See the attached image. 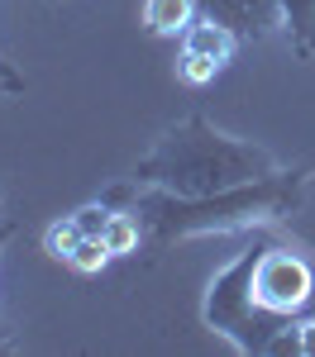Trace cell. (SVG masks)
I'll return each mask as SVG.
<instances>
[{
  "label": "cell",
  "instance_id": "1",
  "mask_svg": "<svg viewBox=\"0 0 315 357\" xmlns=\"http://www.w3.org/2000/svg\"><path fill=\"white\" fill-rule=\"evenodd\" d=\"M311 181V167H296V172H272V176H258L244 186H229L215 195H172V191H153L134 200L143 220V248L148 252H168L182 238H200V234H234V229H263V224L286 220L301 191Z\"/></svg>",
  "mask_w": 315,
  "mask_h": 357
},
{
  "label": "cell",
  "instance_id": "2",
  "mask_svg": "<svg viewBox=\"0 0 315 357\" xmlns=\"http://www.w3.org/2000/svg\"><path fill=\"white\" fill-rule=\"evenodd\" d=\"M272 172H277V158L268 148L220 134L205 114H186L153 143L148 158H139L134 181L172 195H215L229 186H244V181H258V176H272Z\"/></svg>",
  "mask_w": 315,
  "mask_h": 357
},
{
  "label": "cell",
  "instance_id": "3",
  "mask_svg": "<svg viewBox=\"0 0 315 357\" xmlns=\"http://www.w3.org/2000/svg\"><path fill=\"white\" fill-rule=\"evenodd\" d=\"M268 252V238H254L244 248L225 272L210 281L205 291V324L215 333H225L239 353H272V338L286 329L291 314H268L263 305L254 301V267L258 257Z\"/></svg>",
  "mask_w": 315,
  "mask_h": 357
},
{
  "label": "cell",
  "instance_id": "4",
  "mask_svg": "<svg viewBox=\"0 0 315 357\" xmlns=\"http://www.w3.org/2000/svg\"><path fill=\"white\" fill-rule=\"evenodd\" d=\"M311 296H315L311 262L286 252V248L268 243V252L258 257V267H254V301L268 314H296V310H306Z\"/></svg>",
  "mask_w": 315,
  "mask_h": 357
},
{
  "label": "cell",
  "instance_id": "5",
  "mask_svg": "<svg viewBox=\"0 0 315 357\" xmlns=\"http://www.w3.org/2000/svg\"><path fill=\"white\" fill-rule=\"evenodd\" d=\"M200 15L234 29L244 43H263L282 29V0H200Z\"/></svg>",
  "mask_w": 315,
  "mask_h": 357
},
{
  "label": "cell",
  "instance_id": "6",
  "mask_svg": "<svg viewBox=\"0 0 315 357\" xmlns=\"http://www.w3.org/2000/svg\"><path fill=\"white\" fill-rule=\"evenodd\" d=\"M239 43H244V38H239L234 29H225L220 20H205V15H200L196 24H191L186 33H182V53H196V57H205V62H215L220 72H225L229 62H234Z\"/></svg>",
  "mask_w": 315,
  "mask_h": 357
},
{
  "label": "cell",
  "instance_id": "7",
  "mask_svg": "<svg viewBox=\"0 0 315 357\" xmlns=\"http://www.w3.org/2000/svg\"><path fill=\"white\" fill-rule=\"evenodd\" d=\"M200 20V0H143V29L153 38L186 33Z\"/></svg>",
  "mask_w": 315,
  "mask_h": 357
},
{
  "label": "cell",
  "instance_id": "8",
  "mask_svg": "<svg viewBox=\"0 0 315 357\" xmlns=\"http://www.w3.org/2000/svg\"><path fill=\"white\" fill-rule=\"evenodd\" d=\"M282 29L291 33V48L315 57V0H282Z\"/></svg>",
  "mask_w": 315,
  "mask_h": 357
},
{
  "label": "cell",
  "instance_id": "9",
  "mask_svg": "<svg viewBox=\"0 0 315 357\" xmlns=\"http://www.w3.org/2000/svg\"><path fill=\"white\" fill-rule=\"evenodd\" d=\"M101 238H105V248H110L115 257L139 252V248H143V220H139V210H115Z\"/></svg>",
  "mask_w": 315,
  "mask_h": 357
},
{
  "label": "cell",
  "instance_id": "10",
  "mask_svg": "<svg viewBox=\"0 0 315 357\" xmlns=\"http://www.w3.org/2000/svg\"><path fill=\"white\" fill-rule=\"evenodd\" d=\"M82 238H86V234H82V224L67 215V220H53V224H48V234H43V248H48V257L67 262V257L77 252V243H82Z\"/></svg>",
  "mask_w": 315,
  "mask_h": 357
},
{
  "label": "cell",
  "instance_id": "11",
  "mask_svg": "<svg viewBox=\"0 0 315 357\" xmlns=\"http://www.w3.org/2000/svg\"><path fill=\"white\" fill-rule=\"evenodd\" d=\"M110 257H115V252L105 248V238H82V243H77V252H72L67 262H72L77 272L96 276V272H105V262H110Z\"/></svg>",
  "mask_w": 315,
  "mask_h": 357
},
{
  "label": "cell",
  "instance_id": "12",
  "mask_svg": "<svg viewBox=\"0 0 315 357\" xmlns=\"http://www.w3.org/2000/svg\"><path fill=\"white\" fill-rule=\"evenodd\" d=\"M177 77H182L186 86H205V82H215V77H220V67H215V62H205V57H196V53H182Z\"/></svg>",
  "mask_w": 315,
  "mask_h": 357
},
{
  "label": "cell",
  "instance_id": "13",
  "mask_svg": "<svg viewBox=\"0 0 315 357\" xmlns=\"http://www.w3.org/2000/svg\"><path fill=\"white\" fill-rule=\"evenodd\" d=\"M110 205H105V200H96V205H82V210H77V215H72V220L82 224V234L86 238H101V234H105V224H110Z\"/></svg>",
  "mask_w": 315,
  "mask_h": 357
},
{
  "label": "cell",
  "instance_id": "14",
  "mask_svg": "<svg viewBox=\"0 0 315 357\" xmlns=\"http://www.w3.org/2000/svg\"><path fill=\"white\" fill-rule=\"evenodd\" d=\"M0 91H24V77H20L5 57H0Z\"/></svg>",
  "mask_w": 315,
  "mask_h": 357
},
{
  "label": "cell",
  "instance_id": "15",
  "mask_svg": "<svg viewBox=\"0 0 315 357\" xmlns=\"http://www.w3.org/2000/svg\"><path fill=\"white\" fill-rule=\"evenodd\" d=\"M301 357H315V319L301 324Z\"/></svg>",
  "mask_w": 315,
  "mask_h": 357
},
{
  "label": "cell",
  "instance_id": "16",
  "mask_svg": "<svg viewBox=\"0 0 315 357\" xmlns=\"http://www.w3.org/2000/svg\"><path fill=\"white\" fill-rule=\"evenodd\" d=\"M10 238H15V220L0 224V252H5V243H10Z\"/></svg>",
  "mask_w": 315,
  "mask_h": 357
},
{
  "label": "cell",
  "instance_id": "17",
  "mask_svg": "<svg viewBox=\"0 0 315 357\" xmlns=\"http://www.w3.org/2000/svg\"><path fill=\"white\" fill-rule=\"evenodd\" d=\"M0 210H5V191H0Z\"/></svg>",
  "mask_w": 315,
  "mask_h": 357
},
{
  "label": "cell",
  "instance_id": "18",
  "mask_svg": "<svg viewBox=\"0 0 315 357\" xmlns=\"http://www.w3.org/2000/svg\"><path fill=\"white\" fill-rule=\"evenodd\" d=\"M53 5H57V0H53Z\"/></svg>",
  "mask_w": 315,
  "mask_h": 357
}]
</instances>
